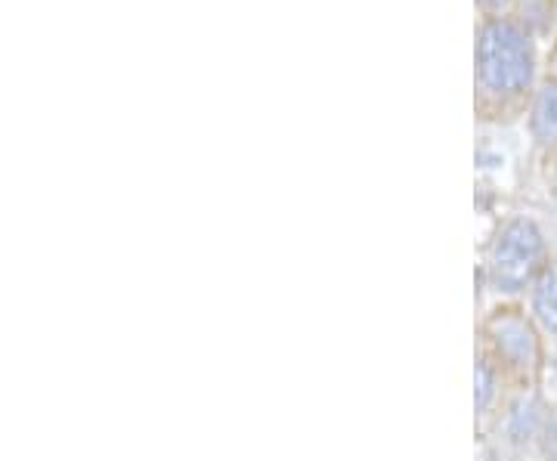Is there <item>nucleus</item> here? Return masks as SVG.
Wrapping results in <instances>:
<instances>
[{
  "instance_id": "1",
  "label": "nucleus",
  "mask_w": 557,
  "mask_h": 461,
  "mask_svg": "<svg viewBox=\"0 0 557 461\" xmlns=\"http://www.w3.org/2000/svg\"><path fill=\"white\" fill-rule=\"evenodd\" d=\"M536 75L533 38L518 22L490 16L478 32V84L493 100H518Z\"/></svg>"
},
{
  "instance_id": "2",
  "label": "nucleus",
  "mask_w": 557,
  "mask_h": 461,
  "mask_svg": "<svg viewBox=\"0 0 557 461\" xmlns=\"http://www.w3.org/2000/svg\"><path fill=\"white\" fill-rule=\"evenodd\" d=\"M545 266H548V241L533 217H508L498 223L483 261V279L496 295L515 298L530 291Z\"/></svg>"
},
{
  "instance_id": "3",
  "label": "nucleus",
  "mask_w": 557,
  "mask_h": 461,
  "mask_svg": "<svg viewBox=\"0 0 557 461\" xmlns=\"http://www.w3.org/2000/svg\"><path fill=\"white\" fill-rule=\"evenodd\" d=\"M483 353L502 369V375L518 378L520 384H533L542 375L545 350H542V328L536 320L515 303H502L490 310L480 322Z\"/></svg>"
},
{
  "instance_id": "4",
  "label": "nucleus",
  "mask_w": 557,
  "mask_h": 461,
  "mask_svg": "<svg viewBox=\"0 0 557 461\" xmlns=\"http://www.w3.org/2000/svg\"><path fill=\"white\" fill-rule=\"evenodd\" d=\"M545 427H548V419H545V409L533 390H520L515 400L508 402L505 409V419H502V434L505 440L518 449H527L536 440L545 437Z\"/></svg>"
},
{
  "instance_id": "5",
  "label": "nucleus",
  "mask_w": 557,
  "mask_h": 461,
  "mask_svg": "<svg viewBox=\"0 0 557 461\" xmlns=\"http://www.w3.org/2000/svg\"><path fill=\"white\" fill-rule=\"evenodd\" d=\"M530 316L536 320L542 335L557 338V261H548L530 288Z\"/></svg>"
},
{
  "instance_id": "6",
  "label": "nucleus",
  "mask_w": 557,
  "mask_h": 461,
  "mask_svg": "<svg viewBox=\"0 0 557 461\" xmlns=\"http://www.w3.org/2000/svg\"><path fill=\"white\" fill-rule=\"evenodd\" d=\"M530 134L542 149L557 142V78L545 80L530 102Z\"/></svg>"
},
{
  "instance_id": "7",
  "label": "nucleus",
  "mask_w": 557,
  "mask_h": 461,
  "mask_svg": "<svg viewBox=\"0 0 557 461\" xmlns=\"http://www.w3.org/2000/svg\"><path fill=\"white\" fill-rule=\"evenodd\" d=\"M498 384H502V369L490 360V353H478V365H474V402H478V415H490V409L498 400Z\"/></svg>"
},
{
  "instance_id": "8",
  "label": "nucleus",
  "mask_w": 557,
  "mask_h": 461,
  "mask_svg": "<svg viewBox=\"0 0 557 461\" xmlns=\"http://www.w3.org/2000/svg\"><path fill=\"white\" fill-rule=\"evenodd\" d=\"M542 443H545V456H548V461H557V419H548V427H545Z\"/></svg>"
},
{
  "instance_id": "9",
  "label": "nucleus",
  "mask_w": 557,
  "mask_h": 461,
  "mask_svg": "<svg viewBox=\"0 0 557 461\" xmlns=\"http://www.w3.org/2000/svg\"><path fill=\"white\" fill-rule=\"evenodd\" d=\"M480 3H483L486 10H502V7H505L508 0H480Z\"/></svg>"
},
{
  "instance_id": "10",
  "label": "nucleus",
  "mask_w": 557,
  "mask_h": 461,
  "mask_svg": "<svg viewBox=\"0 0 557 461\" xmlns=\"http://www.w3.org/2000/svg\"><path fill=\"white\" fill-rule=\"evenodd\" d=\"M552 199H555V208H557V177H555V186H552Z\"/></svg>"
},
{
  "instance_id": "11",
  "label": "nucleus",
  "mask_w": 557,
  "mask_h": 461,
  "mask_svg": "<svg viewBox=\"0 0 557 461\" xmlns=\"http://www.w3.org/2000/svg\"><path fill=\"white\" fill-rule=\"evenodd\" d=\"M552 365H555V375H557V357H555V362H552Z\"/></svg>"
}]
</instances>
